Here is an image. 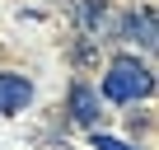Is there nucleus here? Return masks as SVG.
Here are the masks:
<instances>
[{
	"label": "nucleus",
	"instance_id": "3",
	"mask_svg": "<svg viewBox=\"0 0 159 150\" xmlns=\"http://www.w3.org/2000/svg\"><path fill=\"white\" fill-rule=\"evenodd\" d=\"M70 117H75L80 127H89V131L98 127L103 113H98V89H94V85H84V80L70 85Z\"/></svg>",
	"mask_w": 159,
	"mask_h": 150
},
{
	"label": "nucleus",
	"instance_id": "5",
	"mask_svg": "<svg viewBox=\"0 0 159 150\" xmlns=\"http://www.w3.org/2000/svg\"><path fill=\"white\" fill-rule=\"evenodd\" d=\"M75 10H80V28H84V33H98V24L108 19L103 0H75Z\"/></svg>",
	"mask_w": 159,
	"mask_h": 150
},
{
	"label": "nucleus",
	"instance_id": "4",
	"mask_svg": "<svg viewBox=\"0 0 159 150\" xmlns=\"http://www.w3.org/2000/svg\"><path fill=\"white\" fill-rule=\"evenodd\" d=\"M28 99H33L28 75H19V70H0V113H24Z\"/></svg>",
	"mask_w": 159,
	"mask_h": 150
},
{
	"label": "nucleus",
	"instance_id": "1",
	"mask_svg": "<svg viewBox=\"0 0 159 150\" xmlns=\"http://www.w3.org/2000/svg\"><path fill=\"white\" fill-rule=\"evenodd\" d=\"M154 94V70L136 56H112L108 61V75H103V99L112 103H136V99H150Z\"/></svg>",
	"mask_w": 159,
	"mask_h": 150
},
{
	"label": "nucleus",
	"instance_id": "2",
	"mask_svg": "<svg viewBox=\"0 0 159 150\" xmlns=\"http://www.w3.org/2000/svg\"><path fill=\"white\" fill-rule=\"evenodd\" d=\"M126 42H140L145 52H154V42H159V33H154V10L150 5H140V10H131L126 19H122V28H117Z\"/></svg>",
	"mask_w": 159,
	"mask_h": 150
},
{
	"label": "nucleus",
	"instance_id": "6",
	"mask_svg": "<svg viewBox=\"0 0 159 150\" xmlns=\"http://www.w3.org/2000/svg\"><path fill=\"white\" fill-rule=\"evenodd\" d=\"M94 150H136V145H126V141H117V136H108V131L94 127Z\"/></svg>",
	"mask_w": 159,
	"mask_h": 150
}]
</instances>
